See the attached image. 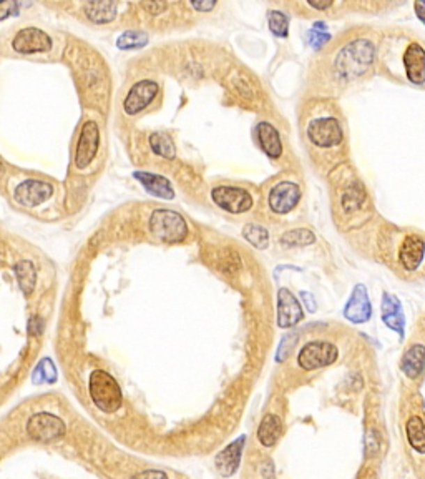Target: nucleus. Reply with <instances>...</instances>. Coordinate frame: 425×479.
I'll use <instances>...</instances> for the list:
<instances>
[{
  "mask_svg": "<svg viewBox=\"0 0 425 479\" xmlns=\"http://www.w3.org/2000/svg\"><path fill=\"white\" fill-rule=\"evenodd\" d=\"M88 391L95 406L107 414L118 411L123 403V395L116 379L103 370H95L90 374Z\"/></svg>",
  "mask_w": 425,
  "mask_h": 479,
  "instance_id": "obj_1",
  "label": "nucleus"
},
{
  "mask_svg": "<svg viewBox=\"0 0 425 479\" xmlns=\"http://www.w3.org/2000/svg\"><path fill=\"white\" fill-rule=\"evenodd\" d=\"M372 59H374V45L366 38L354 40L349 45H346L337 57V72L344 79H353V77L361 75L364 70H367Z\"/></svg>",
  "mask_w": 425,
  "mask_h": 479,
  "instance_id": "obj_2",
  "label": "nucleus"
},
{
  "mask_svg": "<svg viewBox=\"0 0 425 479\" xmlns=\"http://www.w3.org/2000/svg\"><path fill=\"white\" fill-rule=\"evenodd\" d=\"M150 231L156 240L167 243L183 241L188 235V225L180 213L173 210L160 208L155 210L150 217Z\"/></svg>",
  "mask_w": 425,
  "mask_h": 479,
  "instance_id": "obj_3",
  "label": "nucleus"
},
{
  "mask_svg": "<svg viewBox=\"0 0 425 479\" xmlns=\"http://www.w3.org/2000/svg\"><path fill=\"white\" fill-rule=\"evenodd\" d=\"M67 433V426L63 420L55 414L40 411L30 416L27 421V434L30 439L38 443H54L62 439Z\"/></svg>",
  "mask_w": 425,
  "mask_h": 479,
  "instance_id": "obj_4",
  "label": "nucleus"
},
{
  "mask_svg": "<svg viewBox=\"0 0 425 479\" xmlns=\"http://www.w3.org/2000/svg\"><path fill=\"white\" fill-rule=\"evenodd\" d=\"M337 356H339V349L332 343L312 342L299 351L298 363L302 370L314 371L332 365L337 360Z\"/></svg>",
  "mask_w": 425,
  "mask_h": 479,
  "instance_id": "obj_5",
  "label": "nucleus"
},
{
  "mask_svg": "<svg viewBox=\"0 0 425 479\" xmlns=\"http://www.w3.org/2000/svg\"><path fill=\"white\" fill-rule=\"evenodd\" d=\"M211 198L219 208L229 211V213L240 215L248 211L253 206V197L248 190L241 187H229V185H219L211 190Z\"/></svg>",
  "mask_w": 425,
  "mask_h": 479,
  "instance_id": "obj_6",
  "label": "nucleus"
},
{
  "mask_svg": "<svg viewBox=\"0 0 425 479\" xmlns=\"http://www.w3.org/2000/svg\"><path fill=\"white\" fill-rule=\"evenodd\" d=\"M307 137L316 146L320 149H331V146L339 145L344 138L339 122L332 116H324V119L312 120L307 127Z\"/></svg>",
  "mask_w": 425,
  "mask_h": 479,
  "instance_id": "obj_7",
  "label": "nucleus"
},
{
  "mask_svg": "<svg viewBox=\"0 0 425 479\" xmlns=\"http://www.w3.org/2000/svg\"><path fill=\"white\" fill-rule=\"evenodd\" d=\"M100 146V128L97 122L88 120L82 127L80 137L77 142V152H75V167L84 170L92 163V160L97 157Z\"/></svg>",
  "mask_w": 425,
  "mask_h": 479,
  "instance_id": "obj_8",
  "label": "nucleus"
},
{
  "mask_svg": "<svg viewBox=\"0 0 425 479\" xmlns=\"http://www.w3.org/2000/svg\"><path fill=\"white\" fill-rule=\"evenodd\" d=\"M12 49L22 55L43 54L52 49V38L40 29L25 27L14 37Z\"/></svg>",
  "mask_w": 425,
  "mask_h": 479,
  "instance_id": "obj_9",
  "label": "nucleus"
},
{
  "mask_svg": "<svg viewBox=\"0 0 425 479\" xmlns=\"http://www.w3.org/2000/svg\"><path fill=\"white\" fill-rule=\"evenodd\" d=\"M160 89L158 84L155 80H140L130 89V92L127 95L123 102V110L127 115H137L140 114L150 105L151 102L155 100L156 95H158Z\"/></svg>",
  "mask_w": 425,
  "mask_h": 479,
  "instance_id": "obj_10",
  "label": "nucleus"
},
{
  "mask_svg": "<svg viewBox=\"0 0 425 479\" xmlns=\"http://www.w3.org/2000/svg\"><path fill=\"white\" fill-rule=\"evenodd\" d=\"M302 318H304V312L298 298L286 288H281L277 293V325L279 328L296 326Z\"/></svg>",
  "mask_w": 425,
  "mask_h": 479,
  "instance_id": "obj_11",
  "label": "nucleus"
},
{
  "mask_svg": "<svg viewBox=\"0 0 425 479\" xmlns=\"http://www.w3.org/2000/svg\"><path fill=\"white\" fill-rule=\"evenodd\" d=\"M301 198V188L296 183L281 182L270 192V206L275 213L286 215L299 204Z\"/></svg>",
  "mask_w": 425,
  "mask_h": 479,
  "instance_id": "obj_12",
  "label": "nucleus"
},
{
  "mask_svg": "<svg viewBox=\"0 0 425 479\" xmlns=\"http://www.w3.org/2000/svg\"><path fill=\"white\" fill-rule=\"evenodd\" d=\"M344 317L349 319L350 323H366L372 317V306L369 301L367 290L364 284H355L353 295H350L349 301L346 303L344 308Z\"/></svg>",
  "mask_w": 425,
  "mask_h": 479,
  "instance_id": "obj_13",
  "label": "nucleus"
},
{
  "mask_svg": "<svg viewBox=\"0 0 425 479\" xmlns=\"http://www.w3.org/2000/svg\"><path fill=\"white\" fill-rule=\"evenodd\" d=\"M54 193V187L42 180H25L15 190V198L25 206H37L49 200Z\"/></svg>",
  "mask_w": 425,
  "mask_h": 479,
  "instance_id": "obj_14",
  "label": "nucleus"
},
{
  "mask_svg": "<svg viewBox=\"0 0 425 479\" xmlns=\"http://www.w3.org/2000/svg\"><path fill=\"white\" fill-rule=\"evenodd\" d=\"M245 443H246V436H240L236 441L228 444V446L224 448L218 456H216L215 463L221 476L229 478L238 471V468H240V463H241L242 450H245Z\"/></svg>",
  "mask_w": 425,
  "mask_h": 479,
  "instance_id": "obj_15",
  "label": "nucleus"
},
{
  "mask_svg": "<svg viewBox=\"0 0 425 479\" xmlns=\"http://www.w3.org/2000/svg\"><path fill=\"white\" fill-rule=\"evenodd\" d=\"M425 258V241L415 235L405 236L399 248V261L405 270L414 271L422 265Z\"/></svg>",
  "mask_w": 425,
  "mask_h": 479,
  "instance_id": "obj_16",
  "label": "nucleus"
},
{
  "mask_svg": "<svg viewBox=\"0 0 425 479\" xmlns=\"http://www.w3.org/2000/svg\"><path fill=\"white\" fill-rule=\"evenodd\" d=\"M404 68L407 79L412 84L420 85L425 82V49L417 42L407 47L404 54Z\"/></svg>",
  "mask_w": 425,
  "mask_h": 479,
  "instance_id": "obj_17",
  "label": "nucleus"
},
{
  "mask_svg": "<svg viewBox=\"0 0 425 479\" xmlns=\"http://www.w3.org/2000/svg\"><path fill=\"white\" fill-rule=\"evenodd\" d=\"M382 321L385 326H389L390 330H394L399 333L401 338H404L405 331V317L402 312V305L399 301L397 296H394L392 293H384L382 295Z\"/></svg>",
  "mask_w": 425,
  "mask_h": 479,
  "instance_id": "obj_18",
  "label": "nucleus"
},
{
  "mask_svg": "<svg viewBox=\"0 0 425 479\" xmlns=\"http://www.w3.org/2000/svg\"><path fill=\"white\" fill-rule=\"evenodd\" d=\"M256 135H258L259 146L263 149V152L270 158H279L283 155V144H281L279 132L272 127L271 123L261 122L256 127Z\"/></svg>",
  "mask_w": 425,
  "mask_h": 479,
  "instance_id": "obj_19",
  "label": "nucleus"
},
{
  "mask_svg": "<svg viewBox=\"0 0 425 479\" xmlns=\"http://www.w3.org/2000/svg\"><path fill=\"white\" fill-rule=\"evenodd\" d=\"M133 176H135L138 182L145 187V190L150 193V195L158 197V198H167V200H171V198L175 197L171 183L162 175L148 174V172H135Z\"/></svg>",
  "mask_w": 425,
  "mask_h": 479,
  "instance_id": "obj_20",
  "label": "nucleus"
},
{
  "mask_svg": "<svg viewBox=\"0 0 425 479\" xmlns=\"http://www.w3.org/2000/svg\"><path fill=\"white\" fill-rule=\"evenodd\" d=\"M401 370L409 378H419L425 370V347L414 344L407 349L401 360Z\"/></svg>",
  "mask_w": 425,
  "mask_h": 479,
  "instance_id": "obj_21",
  "label": "nucleus"
},
{
  "mask_svg": "<svg viewBox=\"0 0 425 479\" xmlns=\"http://www.w3.org/2000/svg\"><path fill=\"white\" fill-rule=\"evenodd\" d=\"M281 431H283V421H281V418L272 413L266 414L258 428L259 443L266 448L275 446V444L277 443V439H279Z\"/></svg>",
  "mask_w": 425,
  "mask_h": 479,
  "instance_id": "obj_22",
  "label": "nucleus"
},
{
  "mask_svg": "<svg viewBox=\"0 0 425 479\" xmlns=\"http://www.w3.org/2000/svg\"><path fill=\"white\" fill-rule=\"evenodd\" d=\"M86 17L95 24H108L115 19L116 3L114 2H92L85 7Z\"/></svg>",
  "mask_w": 425,
  "mask_h": 479,
  "instance_id": "obj_23",
  "label": "nucleus"
},
{
  "mask_svg": "<svg viewBox=\"0 0 425 479\" xmlns=\"http://www.w3.org/2000/svg\"><path fill=\"white\" fill-rule=\"evenodd\" d=\"M405 433L412 450L420 453V455H425V425L422 418L412 416L410 420L407 421Z\"/></svg>",
  "mask_w": 425,
  "mask_h": 479,
  "instance_id": "obj_24",
  "label": "nucleus"
},
{
  "mask_svg": "<svg viewBox=\"0 0 425 479\" xmlns=\"http://www.w3.org/2000/svg\"><path fill=\"white\" fill-rule=\"evenodd\" d=\"M15 275H17V282H19L20 290L25 293V295H30L36 288V280L37 273L36 268H33V263L22 260L15 265Z\"/></svg>",
  "mask_w": 425,
  "mask_h": 479,
  "instance_id": "obj_25",
  "label": "nucleus"
},
{
  "mask_svg": "<svg viewBox=\"0 0 425 479\" xmlns=\"http://www.w3.org/2000/svg\"><path fill=\"white\" fill-rule=\"evenodd\" d=\"M150 146L151 150L156 155H160V157L167 158V160H173L176 155V150H175V145H173L171 138L167 135V133H162V132H156V133H151L150 135Z\"/></svg>",
  "mask_w": 425,
  "mask_h": 479,
  "instance_id": "obj_26",
  "label": "nucleus"
},
{
  "mask_svg": "<svg viewBox=\"0 0 425 479\" xmlns=\"http://www.w3.org/2000/svg\"><path fill=\"white\" fill-rule=\"evenodd\" d=\"M316 241L314 233L306 230V228H296V230L286 231L281 236V243L284 247H304V245H311Z\"/></svg>",
  "mask_w": 425,
  "mask_h": 479,
  "instance_id": "obj_27",
  "label": "nucleus"
},
{
  "mask_svg": "<svg viewBox=\"0 0 425 479\" xmlns=\"http://www.w3.org/2000/svg\"><path fill=\"white\" fill-rule=\"evenodd\" d=\"M148 44V36L140 30H128V32L121 33L116 40V45L121 50H132V49H140Z\"/></svg>",
  "mask_w": 425,
  "mask_h": 479,
  "instance_id": "obj_28",
  "label": "nucleus"
},
{
  "mask_svg": "<svg viewBox=\"0 0 425 479\" xmlns=\"http://www.w3.org/2000/svg\"><path fill=\"white\" fill-rule=\"evenodd\" d=\"M242 236L253 245L254 248L264 250L270 243V233L261 225H246L242 230Z\"/></svg>",
  "mask_w": 425,
  "mask_h": 479,
  "instance_id": "obj_29",
  "label": "nucleus"
},
{
  "mask_svg": "<svg viewBox=\"0 0 425 479\" xmlns=\"http://www.w3.org/2000/svg\"><path fill=\"white\" fill-rule=\"evenodd\" d=\"M32 381L36 383V385H40V383L43 381H47V383L57 381V370H55V366L54 363H52L50 358H45V360H42L40 363L37 365V368L33 370Z\"/></svg>",
  "mask_w": 425,
  "mask_h": 479,
  "instance_id": "obj_30",
  "label": "nucleus"
},
{
  "mask_svg": "<svg viewBox=\"0 0 425 479\" xmlns=\"http://www.w3.org/2000/svg\"><path fill=\"white\" fill-rule=\"evenodd\" d=\"M268 24H270V30L276 37H288L289 20L283 12L271 10L270 14H268Z\"/></svg>",
  "mask_w": 425,
  "mask_h": 479,
  "instance_id": "obj_31",
  "label": "nucleus"
},
{
  "mask_svg": "<svg viewBox=\"0 0 425 479\" xmlns=\"http://www.w3.org/2000/svg\"><path fill=\"white\" fill-rule=\"evenodd\" d=\"M307 38H309V44L314 47L316 50L320 49L324 44H327L329 42V38H331V36L327 33V27H326V24L324 22H318V24H314V27H312L309 32H307Z\"/></svg>",
  "mask_w": 425,
  "mask_h": 479,
  "instance_id": "obj_32",
  "label": "nucleus"
},
{
  "mask_svg": "<svg viewBox=\"0 0 425 479\" xmlns=\"http://www.w3.org/2000/svg\"><path fill=\"white\" fill-rule=\"evenodd\" d=\"M298 336L296 335H286L283 338V342L279 344V349H277V355H276V360L277 361H284L286 358L289 356V353L293 351V347L294 343H296Z\"/></svg>",
  "mask_w": 425,
  "mask_h": 479,
  "instance_id": "obj_33",
  "label": "nucleus"
},
{
  "mask_svg": "<svg viewBox=\"0 0 425 479\" xmlns=\"http://www.w3.org/2000/svg\"><path fill=\"white\" fill-rule=\"evenodd\" d=\"M361 204V200H359V190L357 188H350L346 192L344 195V200H342V205H344V210H355Z\"/></svg>",
  "mask_w": 425,
  "mask_h": 479,
  "instance_id": "obj_34",
  "label": "nucleus"
},
{
  "mask_svg": "<svg viewBox=\"0 0 425 479\" xmlns=\"http://www.w3.org/2000/svg\"><path fill=\"white\" fill-rule=\"evenodd\" d=\"M17 12V3L14 2H2L0 3V20L6 19L7 15L15 14Z\"/></svg>",
  "mask_w": 425,
  "mask_h": 479,
  "instance_id": "obj_35",
  "label": "nucleus"
},
{
  "mask_svg": "<svg viewBox=\"0 0 425 479\" xmlns=\"http://www.w3.org/2000/svg\"><path fill=\"white\" fill-rule=\"evenodd\" d=\"M234 84H236V90L240 92L242 97H253V92H251L249 85L246 84V80H234Z\"/></svg>",
  "mask_w": 425,
  "mask_h": 479,
  "instance_id": "obj_36",
  "label": "nucleus"
},
{
  "mask_svg": "<svg viewBox=\"0 0 425 479\" xmlns=\"http://www.w3.org/2000/svg\"><path fill=\"white\" fill-rule=\"evenodd\" d=\"M29 331L32 335H40L42 333V319L36 317L30 319V325H29Z\"/></svg>",
  "mask_w": 425,
  "mask_h": 479,
  "instance_id": "obj_37",
  "label": "nucleus"
},
{
  "mask_svg": "<svg viewBox=\"0 0 425 479\" xmlns=\"http://www.w3.org/2000/svg\"><path fill=\"white\" fill-rule=\"evenodd\" d=\"M137 479H168L163 471H145L141 473Z\"/></svg>",
  "mask_w": 425,
  "mask_h": 479,
  "instance_id": "obj_38",
  "label": "nucleus"
},
{
  "mask_svg": "<svg viewBox=\"0 0 425 479\" xmlns=\"http://www.w3.org/2000/svg\"><path fill=\"white\" fill-rule=\"evenodd\" d=\"M414 7H415V14H417V17L422 22L425 24V3L422 2H415L414 3Z\"/></svg>",
  "mask_w": 425,
  "mask_h": 479,
  "instance_id": "obj_39",
  "label": "nucleus"
},
{
  "mask_svg": "<svg viewBox=\"0 0 425 479\" xmlns=\"http://www.w3.org/2000/svg\"><path fill=\"white\" fill-rule=\"evenodd\" d=\"M301 296H302V300L307 301L309 303V312H314L316 310V303H314V300H312V296L309 295V293H301Z\"/></svg>",
  "mask_w": 425,
  "mask_h": 479,
  "instance_id": "obj_40",
  "label": "nucleus"
},
{
  "mask_svg": "<svg viewBox=\"0 0 425 479\" xmlns=\"http://www.w3.org/2000/svg\"><path fill=\"white\" fill-rule=\"evenodd\" d=\"M193 8H196V10H211L212 7H215V3L210 2V3H192Z\"/></svg>",
  "mask_w": 425,
  "mask_h": 479,
  "instance_id": "obj_41",
  "label": "nucleus"
},
{
  "mask_svg": "<svg viewBox=\"0 0 425 479\" xmlns=\"http://www.w3.org/2000/svg\"><path fill=\"white\" fill-rule=\"evenodd\" d=\"M145 7L148 8V10L155 12V10H162V8L167 7V3H145Z\"/></svg>",
  "mask_w": 425,
  "mask_h": 479,
  "instance_id": "obj_42",
  "label": "nucleus"
},
{
  "mask_svg": "<svg viewBox=\"0 0 425 479\" xmlns=\"http://www.w3.org/2000/svg\"><path fill=\"white\" fill-rule=\"evenodd\" d=\"M312 7H316V8H327V7H331L332 3L329 2V3H311Z\"/></svg>",
  "mask_w": 425,
  "mask_h": 479,
  "instance_id": "obj_43",
  "label": "nucleus"
},
{
  "mask_svg": "<svg viewBox=\"0 0 425 479\" xmlns=\"http://www.w3.org/2000/svg\"><path fill=\"white\" fill-rule=\"evenodd\" d=\"M0 172H2V165H0Z\"/></svg>",
  "mask_w": 425,
  "mask_h": 479,
  "instance_id": "obj_44",
  "label": "nucleus"
}]
</instances>
